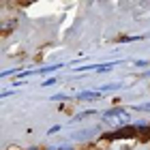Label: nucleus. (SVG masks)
Returning <instances> with one entry per match:
<instances>
[{"label": "nucleus", "mask_w": 150, "mask_h": 150, "mask_svg": "<svg viewBox=\"0 0 150 150\" xmlns=\"http://www.w3.org/2000/svg\"><path fill=\"white\" fill-rule=\"evenodd\" d=\"M110 69H112V64H103V67H99L97 71H110Z\"/></svg>", "instance_id": "4"}, {"label": "nucleus", "mask_w": 150, "mask_h": 150, "mask_svg": "<svg viewBox=\"0 0 150 150\" xmlns=\"http://www.w3.org/2000/svg\"><path fill=\"white\" fill-rule=\"evenodd\" d=\"M54 84H56V79H52V77H50V79H45L41 86H54Z\"/></svg>", "instance_id": "3"}, {"label": "nucleus", "mask_w": 150, "mask_h": 150, "mask_svg": "<svg viewBox=\"0 0 150 150\" xmlns=\"http://www.w3.org/2000/svg\"><path fill=\"white\" fill-rule=\"evenodd\" d=\"M137 135V129L135 127H125V129H118L116 133H112L110 137H114V139H129V137H135Z\"/></svg>", "instance_id": "1"}, {"label": "nucleus", "mask_w": 150, "mask_h": 150, "mask_svg": "<svg viewBox=\"0 0 150 150\" xmlns=\"http://www.w3.org/2000/svg\"><path fill=\"white\" fill-rule=\"evenodd\" d=\"M94 97H99V92H79V97H77V99L84 101V99H94Z\"/></svg>", "instance_id": "2"}, {"label": "nucleus", "mask_w": 150, "mask_h": 150, "mask_svg": "<svg viewBox=\"0 0 150 150\" xmlns=\"http://www.w3.org/2000/svg\"><path fill=\"white\" fill-rule=\"evenodd\" d=\"M139 110H146V112H150V105H142Z\"/></svg>", "instance_id": "5"}]
</instances>
